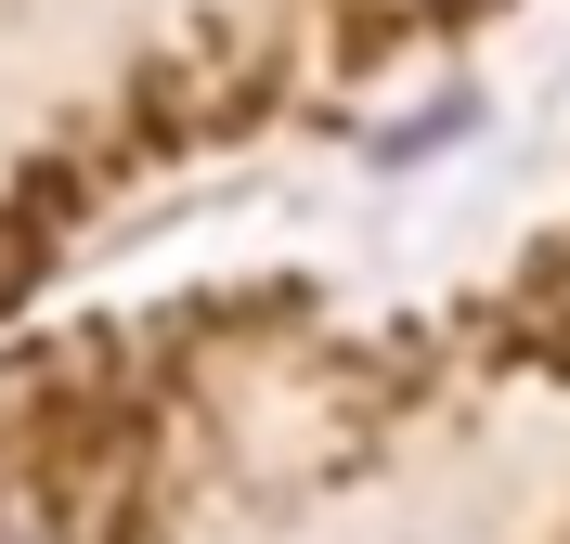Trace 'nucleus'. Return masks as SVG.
Instances as JSON below:
<instances>
[{"instance_id":"nucleus-1","label":"nucleus","mask_w":570,"mask_h":544,"mask_svg":"<svg viewBox=\"0 0 570 544\" xmlns=\"http://www.w3.org/2000/svg\"><path fill=\"white\" fill-rule=\"evenodd\" d=\"M0 544H52V518H39V506H0Z\"/></svg>"}]
</instances>
